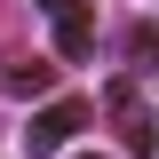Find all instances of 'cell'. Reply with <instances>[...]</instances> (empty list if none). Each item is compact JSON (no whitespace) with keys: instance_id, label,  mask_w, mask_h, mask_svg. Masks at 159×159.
Instances as JSON below:
<instances>
[{"instance_id":"cell-1","label":"cell","mask_w":159,"mask_h":159,"mask_svg":"<svg viewBox=\"0 0 159 159\" xmlns=\"http://www.w3.org/2000/svg\"><path fill=\"white\" fill-rule=\"evenodd\" d=\"M88 127V103L80 96H56L48 111H32V127H24V143H32V159H48V151H64V143Z\"/></svg>"},{"instance_id":"cell-7","label":"cell","mask_w":159,"mask_h":159,"mask_svg":"<svg viewBox=\"0 0 159 159\" xmlns=\"http://www.w3.org/2000/svg\"><path fill=\"white\" fill-rule=\"evenodd\" d=\"M40 8H56V0H40Z\"/></svg>"},{"instance_id":"cell-6","label":"cell","mask_w":159,"mask_h":159,"mask_svg":"<svg viewBox=\"0 0 159 159\" xmlns=\"http://www.w3.org/2000/svg\"><path fill=\"white\" fill-rule=\"evenodd\" d=\"M80 159H103V151H80Z\"/></svg>"},{"instance_id":"cell-4","label":"cell","mask_w":159,"mask_h":159,"mask_svg":"<svg viewBox=\"0 0 159 159\" xmlns=\"http://www.w3.org/2000/svg\"><path fill=\"white\" fill-rule=\"evenodd\" d=\"M0 88H8V96H48V88H56V64H24V56H8L0 64Z\"/></svg>"},{"instance_id":"cell-3","label":"cell","mask_w":159,"mask_h":159,"mask_svg":"<svg viewBox=\"0 0 159 159\" xmlns=\"http://www.w3.org/2000/svg\"><path fill=\"white\" fill-rule=\"evenodd\" d=\"M96 48V8L88 0H56V56H88Z\"/></svg>"},{"instance_id":"cell-5","label":"cell","mask_w":159,"mask_h":159,"mask_svg":"<svg viewBox=\"0 0 159 159\" xmlns=\"http://www.w3.org/2000/svg\"><path fill=\"white\" fill-rule=\"evenodd\" d=\"M127 56H135V64H159V24H135V32H127Z\"/></svg>"},{"instance_id":"cell-2","label":"cell","mask_w":159,"mask_h":159,"mask_svg":"<svg viewBox=\"0 0 159 159\" xmlns=\"http://www.w3.org/2000/svg\"><path fill=\"white\" fill-rule=\"evenodd\" d=\"M103 103H111V111H119V143H127V151L143 159V151H151L159 135H151V111H143V103H135V88H127V80H111V88H103Z\"/></svg>"}]
</instances>
